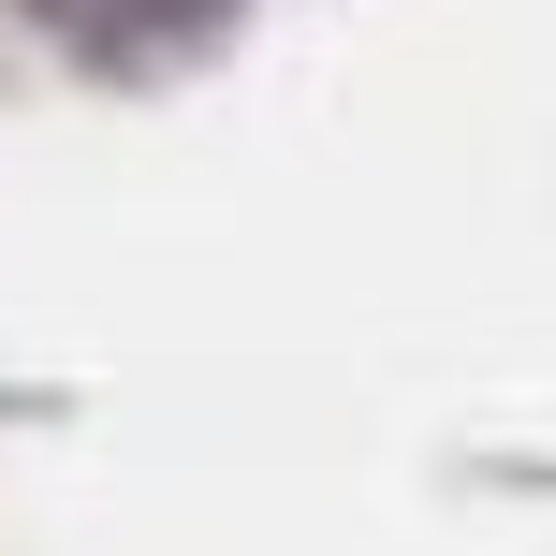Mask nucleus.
Instances as JSON below:
<instances>
[{
    "label": "nucleus",
    "instance_id": "nucleus-1",
    "mask_svg": "<svg viewBox=\"0 0 556 556\" xmlns=\"http://www.w3.org/2000/svg\"><path fill=\"white\" fill-rule=\"evenodd\" d=\"M29 15H45L74 59H132V74H162V59H205V45H220L235 0H29Z\"/></svg>",
    "mask_w": 556,
    "mask_h": 556
}]
</instances>
